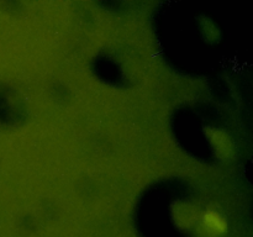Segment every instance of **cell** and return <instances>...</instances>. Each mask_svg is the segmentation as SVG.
Segmentation results:
<instances>
[{
	"label": "cell",
	"mask_w": 253,
	"mask_h": 237,
	"mask_svg": "<svg viewBox=\"0 0 253 237\" xmlns=\"http://www.w3.org/2000/svg\"><path fill=\"white\" fill-rule=\"evenodd\" d=\"M204 221L208 227L215 230V231L224 232L225 229H226V224H225L224 219H222L220 215H217L216 212H212V211L207 212L204 216Z\"/></svg>",
	"instance_id": "cell-1"
}]
</instances>
